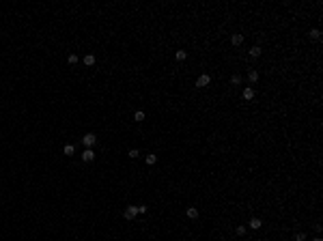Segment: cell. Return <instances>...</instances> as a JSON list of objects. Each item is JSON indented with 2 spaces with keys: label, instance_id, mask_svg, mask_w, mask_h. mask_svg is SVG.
<instances>
[{
  "label": "cell",
  "instance_id": "1",
  "mask_svg": "<svg viewBox=\"0 0 323 241\" xmlns=\"http://www.w3.org/2000/svg\"><path fill=\"white\" fill-rule=\"evenodd\" d=\"M95 142H97V136H95V134H86V136L82 138V144H84L86 149H91V147H93Z\"/></svg>",
  "mask_w": 323,
  "mask_h": 241
},
{
  "label": "cell",
  "instance_id": "2",
  "mask_svg": "<svg viewBox=\"0 0 323 241\" xmlns=\"http://www.w3.org/2000/svg\"><path fill=\"white\" fill-rule=\"evenodd\" d=\"M123 215H125V220H134L136 215H138V207H134V205H132V207H127Z\"/></svg>",
  "mask_w": 323,
  "mask_h": 241
},
{
  "label": "cell",
  "instance_id": "3",
  "mask_svg": "<svg viewBox=\"0 0 323 241\" xmlns=\"http://www.w3.org/2000/svg\"><path fill=\"white\" fill-rule=\"evenodd\" d=\"M209 82H211V78H209L207 73H203L201 78L196 80V86H198V88H205V86H209Z\"/></svg>",
  "mask_w": 323,
  "mask_h": 241
},
{
  "label": "cell",
  "instance_id": "4",
  "mask_svg": "<svg viewBox=\"0 0 323 241\" xmlns=\"http://www.w3.org/2000/svg\"><path fill=\"white\" fill-rule=\"evenodd\" d=\"M95 159V151L93 149H84V153H82V161L84 164H88V161H93Z\"/></svg>",
  "mask_w": 323,
  "mask_h": 241
},
{
  "label": "cell",
  "instance_id": "5",
  "mask_svg": "<svg viewBox=\"0 0 323 241\" xmlns=\"http://www.w3.org/2000/svg\"><path fill=\"white\" fill-rule=\"evenodd\" d=\"M185 215H187V218H190V220H196V218H198V209H196V207H187V211H185Z\"/></svg>",
  "mask_w": 323,
  "mask_h": 241
},
{
  "label": "cell",
  "instance_id": "6",
  "mask_svg": "<svg viewBox=\"0 0 323 241\" xmlns=\"http://www.w3.org/2000/svg\"><path fill=\"white\" fill-rule=\"evenodd\" d=\"M82 60H84V65H86V67H93V65H95V60H97V58H95V56H93V54H86V56H84V58H82Z\"/></svg>",
  "mask_w": 323,
  "mask_h": 241
},
{
  "label": "cell",
  "instance_id": "7",
  "mask_svg": "<svg viewBox=\"0 0 323 241\" xmlns=\"http://www.w3.org/2000/svg\"><path fill=\"white\" fill-rule=\"evenodd\" d=\"M231 43H233V45H241V43H243V35H233V37H231Z\"/></svg>",
  "mask_w": 323,
  "mask_h": 241
},
{
  "label": "cell",
  "instance_id": "8",
  "mask_svg": "<svg viewBox=\"0 0 323 241\" xmlns=\"http://www.w3.org/2000/svg\"><path fill=\"white\" fill-rule=\"evenodd\" d=\"M261 226H263V222H261L259 218H252V220H250V228H254V230H259Z\"/></svg>",
  "mask_w": 323,
  "mask_h": 241
},
{
  "label": "cell",
  "instance_id": "9",
  "mask_svg": "<svg viewBox=\"0 0 323 241\" xmlns=\"http://www.w3.org/2000/svg\"><path fill=\"white\" fill-rule=\"evenodd\" d=\"M252 97H254V88H243V99L250 101Z\"/></svg>",
  "mask_w": 323,
  "mask_h": 241
},
{
  "label": "cell",
  "instance_id": "10",
  "mask_svg": "<svg viewBox=\"0 0 323 241\" xmlns=\"http://www.w3.org/2000/svg\"><path fill=\"white\" fill-rule=\"evenodd\" d=\"M310 39L319 41V39H321V30H319V28H312V30H310Z\"/></svg>",
  "mask_w": 323,
  "mask_h": 241
},
{
  "label": "cell",
  "instance_id": "11",
  "mask_svg": "<svg viewBox=\"0 0 323 241\" xmlns=\"http://www.w3.org/2000/svg\"><path fill=\"white\" fill-rule=\"evenodd\" d=\"M175 58H177V60H185V58H187V52H185V50H177Z\"/></svg>",
  "mask_w": 323,
  "mask_h": 241
},
{
  "label": "cell",
  "instance_id": "12",
  "mask_svg": "<svg viewBox=\"0 0 323 241\" xmlns=\"http://www.w3.org/2000/svg\"><path fill=\"white\" fill-rule=\"evenodd\" d=\"M250 56H252V58H259V56H261V47H259V45H254L252 50H250Z\"/></svg>",
  "mask_w": 323,
  "mask_h": 241
},
{
  "label": "cell",
  "instance_id": "13",
  "mask_svg": "<svg viewBox=\"0 0 323 241\" xmlns=\"http://www.w3.org/2000/svg\"><path fill=\"white\" fill-rule=\"evenodd\" d=\"M73 151H76V149H73V144H65V149H63L65 155H73Z\"/></svg>",
  "mask_w": 323,
  "mask_h": 241
},
{
  "label": "cell",
  "instance_id": "14",
  "mask_svg": "<svg viewBox=\"0 0 323 241\" xmlns=\"http://www.w3.org/2000/svg\"><path fill=\"white\" fill-rule=\"evenodd\" d=\"M248 80H250V82H256V80H259V73H256V71H250V73H248Z\"/></svg>",
  "mask_w": 323,
  "mask_h": 241
},
{
  "label": "cell",
  "instance_id": "15",
  "mask_svg": "<svg viewBox=\"0 0 323 241\" xmlns=\"http://www.w3.org/2000/svg\"><path fill=\"white\" fill-rule=\"evenodd\" d=\"M155 161H157V155H146V164L149 166H153Z\"/></svg>",
  "mask_w": 323,
  "mask_h": 241
},
{
  "label": "cell",
  "instance_id": "16",
  "mask_svg": "<svg viewBox=\"0 0 323 241\" xmlns=\"http://www.w3.org/2000/svg\"><path fill=\"white\" fill-rule=\"evenodd\" d=\"M134 118L138 120V123H140V120H144V112H142V110H138V112L134 114Z\"/></svg>",
  "mask_w": 323,
  "mask_h": 241
},
{
  "label": "cell",
  "instance_id": "17",
  "mask_svg": "<svg viewBox=\"0 0 323 241\" xmlns=\"http://www.w3.org/2000/svg\"><path fill=\"white\" fill-rule=\"evenodd\" d=\"M67 60H69V65H76V63H78L80 58H78L76 54H69V58H67Z\"/></svg>",
  "mask_w": 323,
  "mask_h": 241
},
{
  "label": "cell",
  "instance_id": "18",
  "mask_svg": "<svg viewBox=\"0 0 323 241\" xmlns=\"http://www.w3.org/2000/svg\"><path fill=\"white\" fill-rule=\"evenodd\" d=\"M295 241H306V235H304V233H297V235H295Z\"/></svg>",
  "mask_w": 323,
  "mask_h": 241
},
{
  "label": "cell",
  "instance_id": "19",
  "mask_svg": "<svg viewBox=\"0 0 323 241\" xmlns=\"http://www.w3.org/2000/svg\"><path fill=\"white\" fill-rule=\"evenodd\" d=\"M231 82L237 86V84H241V78H239V76H233V78H231Z\"/></svg>",
  "mask_w": 323,
  "mask_h": 241
},
{
  "label": "cell",
  "instance_id": "20",
  "mask_svg": "<svg viewBox=\"0 0 323 241\" xmlns=\"http://www.w3.org/2000/svg\"><path fill=\"white\" fill-rule=\"evenodd\" d=\"M127 155H129V157H132V159H136V157H138V155H140V153H138V151H136V149H132V151H129V153H127Z\"/></svg>",
  "mask_w": 323,
  "mask_h": 241
},
{
  "label": "cell",
  "instance_id": "21",
  "mask_svg": "<svg viewBox=\"0 0 323 241\" xmlns=\"http://www.w3.org/2000/svg\"><path fill=\"white\" fill-rule=\"evenodd\" d=\"M237 235H246V226H237Z\"/></svg>",
  "mask_w": 323,
  "mask_h": 241
},
{
  "label": "cell",
  "instance_id": "22",
  "mask_svg": "<svg viewBox=\"0 0 323 241\" xmlns=\"http://www.w3.org/2000/svg\"><path fill=\"white\" fill-rule=\"evenodd\" d=\"M312 241H323V239H321V237H314V239H312Z\"/></svg>",
  "mask_w": 323,
  "mask_h": 241
}]
</instances>
